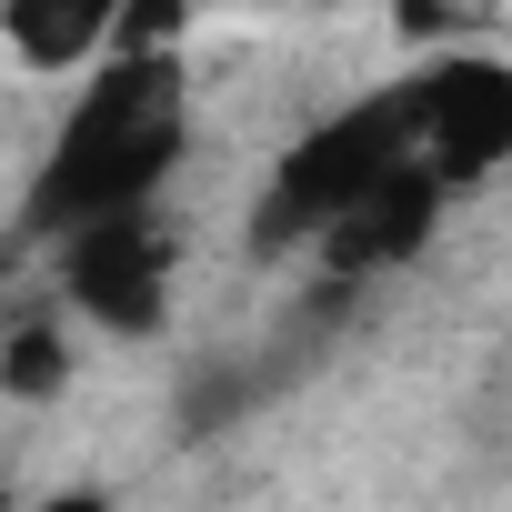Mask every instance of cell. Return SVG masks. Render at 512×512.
I'll list each match as a JSON object with an SVG mask.
<instances>
[{
	"mask_svg": "<svg viewBox=\"0 0 512 512\" xmlns=\"http://www.w3.org/2000/svg\"><path fill=\"white\" fill-rule=\"evenodd\" d=\"M392 161H412V91H372L352 111H332L312 141H292V161L262 191V241H322Z\"/></svg>",
	"mask_w": 512,
	"mask_h": 512,
	"instance_id": "obj_2",
	"label": "cell"
},
{
	"mask_svg": "<svg viewBox=\"0 0 512 512\" xmlns=\"http://www.w3.org/2000/svg\"><path fill=\"white\" fill-rule=\"evenodd\" d=\"M412 91V151L432 161L442 191H472L512 161V71L482 61V51H452L432 71L402 81Z\"/></svg>",
	"mask_w": 512,
	"mask_h": 512,
	"instance_id": "obj_3",
	"label": "cell"
},
{
	"mask_svg": "<svg viewBox=\"0 0 512 512\" xmlns=\"http://www.w3.org/2000/svg\"><path fill=\"white\" fill-rule=\"evenodd\" d=\"M442 201H452V191H442L432 161L412 151V161H392V171H382V181H372V191L322 231V241H332V262H342V272H382V262H402V251H422V231H432Z\"/></svg>",
	"mask_w": 512,
	"mask_h": 512,
	"instance_id": "obj_5",
	"label": "cell"
},
{
	"mask_svg": "<svg viewBox=\"0 0 512 512\" xmlns=\"http://www.w3.org/2000/svg\"><path fill=\"white\" fill-rule=\"evenodd\" d=\"M61 292L101 322V332H161L171 312V241L151 211H111V221H81L61 231Z\"/></svg>",
	"mask_w": 512,
	"mask_h": 512,
	"instance_id": "obj_4",
	"label": "cell"
},
{
	"mask_svg": "<svg viewBox=\"0 0 512 512\" xmlns=\"http://www.w3.org/2000/svg\"><path fill=\"white\" fill-rule=\"evenodd\" d=\"M121 0H0V41L21 71H91L111 51Z\"/></svg>",
	"mask_w": 512,
	"mask_h": 512,
	"instance_id": "obj_6",
	"label": "cell"
},
{
	"mask_svg": "<svg viewBox=\"0 0 512 512\" xmlns=\"http://www.w3.org/2000/svg\"><path fill=\"white\" fill-rule=\"evenodd\" d=\"M181 141H191V111H181V61L171 51H111L71 121L51 131L41 171H31V201L21 221L31 231H81V221H111V211H151L161 181L181 171Z\"/></svg>",
	"mask_w": 512,
	"mask_h": 512,
	"instance_id": "obj_1",
	"label": "cell"
},
{
	"mask_svg": "<svg viewBox=\"0 0 512 512\" xmlns=\"http://www.w3.org/2000/svg\"><path fill=\"white\" fill-rule=\"evenodd\" d=\"M61 372H71V362H61V342H51V332H21L11 352H0V392H21V402H51V392H61Z\"/></svg>",
	"mask_w": 512,
	"mask_h": 512,
	"instance_id": "obj_7",
	"label": "cell"
}]
</instances>
